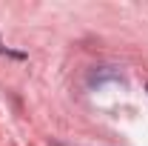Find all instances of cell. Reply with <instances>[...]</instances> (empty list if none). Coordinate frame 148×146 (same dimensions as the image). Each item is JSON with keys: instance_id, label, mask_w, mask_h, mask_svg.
<instances>
[{"instance_id": "cell-1", "label": "cell", "mask_w": 148, "mask_h": 146, "mask_svg": "<svg viewBox=\"0 0 148 146\" xmlns=\"http://www.w3.org/2000/svg\"><path fill=\"white\" fill-rule=\"evenodd\" d=\"M0 52H3V46H0Z\"/></svg>"}]
</instances>
